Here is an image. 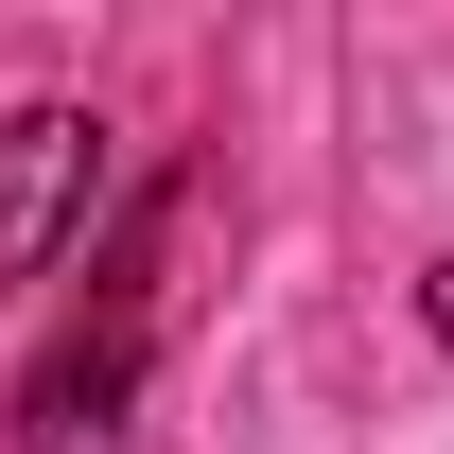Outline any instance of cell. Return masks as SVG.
Segmentation results:
<instances>
[{"label":"cell","instance_id":"3957f363","mask_svg":"<svg viewBox=\"0 0 454 454\" xmlns=\"http://www.w3.org/2000/svg\"><path fill=\"white\" fill-rule=\"evenodd\" d=\"M419 315H437V349H454V262H437V280H419Z\"/></svg>","mask_w":454,"mask_h":454},{"label":"cell","instance_id":"7a4b0ae2","mask_svg":"<svg viewBox=\"0 0 454 454\" xmlns=\"http://www.w3.org/2000/svg\"><path fill=\"white\" fill-rule=\"evenodd\" d=\"M88 192H106V122L88 106H18L0 122V297L53 280V245L88 227Z\"/></svg>","mask_w":454,"mask_h":454},{"label":"cell","instance_id":"6da1fadb","mask_svg":"<svg viewBox=\"0 0 454 454\" xmlns=\"http://www.w3.org/2000/svg\"><path fill=\"white\" fill-rule=\"evenodd\" d=\"M175 227H192V192H140V210H122V245H106V297L35 349V385H18V437H35V454L106 437L122 402H140V349H158V297H175V280H158V262H175Z\"/></svg>","mask_w":454,"mask_h":454}]
</instances>
